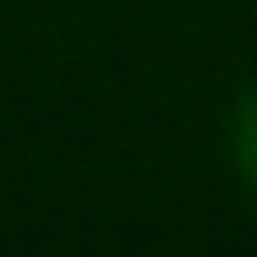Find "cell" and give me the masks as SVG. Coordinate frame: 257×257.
Segmentation results:
<instances>
[{
    "instance_id": "6da1fadb",
    "label": "cell",
    "mask_w": 257,
    "mask_h": 257,
    "mask_svg": "<svg viewBox=\"0 0 257 257\" xmlns=\"http://www.w3.org/2000/svg\"><path fill=\"white\" fill-rule=\"evenodd\" d=\"M230 154H235V170H241L246 192H257V82L241 93V104H235V120H230Z\"/></svg>"
}]
</instances>
